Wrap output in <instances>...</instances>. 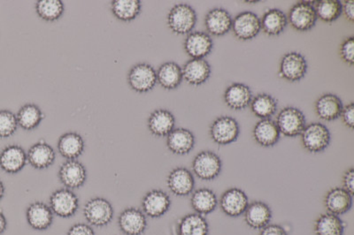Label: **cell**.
<instances>
[{
	"mask_svg": "<svg viewBox=\"0 0 354 235\" xmlns=\"http://www.w3.org/2000/svg\"><path fill=\"white\" fill-rule=\"evenodd\" d=\"M197 21V12L188 4H177L167 15V26L176 35L192 33Z\"/></svg>",
	"mask_w": 354,
	"mask_h": 235,
	"instance_id": "cell-1",
	"label": "cell"
},
{
	"mask_svg": "<svg viewBox=\"0 0 354 235\" xmlns=\"http://www.w3.org/2000/svg\"><path fill=\"white\" fill-rule=\"evenodd\" d=\"M300 136H301L303 147L310 153H321L330 144V131L322 123L310 124L303 130Z\"/></svg>",
	"mask_w": 354,
	"mask_h": 235,
	"instance_id": "cell-2",
	"label": "cell"
},
{
	"mask_svg": "<svg viewBox=\"0 0 354 235\" xmlns=\"http://www.w3.org/2000/svg\"><path fill=\"white\" fill-rule=\"evenodd\" d=\"M276 123L281 134L288 138H297L305 129L306 119L299 108L288 106L278 113Z\"/></svg>",
	"mask_w": 354,
	"mask_h": 235,
	"instance_id": "cell-3",
	"label": "cell"
},
{
	"mask_svg": "<svg viewBox=\"0 0 354 235\" xmlns=\"http://www.w3.org/2000/svg\"><path fill=\"white\" fill-rule=\"evenodd\" d=\"M288 22L297 31H308L315 26L317 21L315 2L300 1L294 5L287 17Z\"/></svg>",
	"mask_w": 354,
	"mask_h": 235,
	"instance_id": "cell-4",
	"label": "cell"
},
{
	"mask_svg": "<svg viewBox=\"0 0 354 235\" xmlns=\"http://www.w3.org/2000/svg\"><path fill=\"white\" fill-rule=\"evenodd\" d=\"M223 162L216 153L203 151L194 158L192 171L202 180H213L220 176Z\"/></svg>",
	"mask_w": 354,
	"mask_h": 235,
	"instance_id": "cell-5",
	"label": "cell"
},
{
	"mask_svg": "<svg viewBox=\"0 0 354 235\" xmlns=\"http://www.w3.org/2000/svg\"><path fill=\"white\" fill-rule=\"evenodd\" d=\"M240 135L239 123L230 116L217 118L210 126V136L216 144L229 145L236 142Z\"/></svg>",
	"mask_w": 354,
	"mask_h": 235,
	"instance_id": "cell-6",
	"label": "cell"
},
{
	"mask_svg": "<svg viewBox=\"0 0 354 235\" xmlns=\"http://www.w3.org/2000/svg\"><path fill=\"white\" fill-rule=\"evenodd\" d=\"M128 82L135 92L147 93L157 84L156 70L147 63L135 65L129 72Z\"/></svg>",
	"mask_w": 354,
	"mask_h": 235,
	"instance_id": "cell-7",
	"label": "cell"
},
{
	"mask_svg": "<svg viewBox=\"0 0 354 235\" xmlns=\"http://www.w3.org/2000/svg\"><path fill=\"white\" fill-rule=\"evenodd\" d=\"M86 220L95 227H106L113 218V208L109 201L102 198H95L86 203L84 208Z\"/></svg>",
	"mask_w": 354,
	"mask_h": 235,
	"instance_id": "cell-8",
	"label": "cell"
},
{
	"mask_svg": "<svg viewBox=\"0 0 354 235\" xmlns=\"http://www.w3.org/2000/svg\"><path fill=\"white\" fill-rule=\"evenodd\" d=\"M308 68V62L301 53H288L281 60L279 76L286 81L299 82L305 77Z\"/></svg>",
	"mask_w": 354,
	"mask_h": 235,
	"instance_id": "cell-9",
	"label": "cell"
},
{
	"mask_svg": "<svg viewBox=\"0 0 354 235\" xmlns=\"http://www.w3.org/2000/svg\"><path fill=\"white\" fill-rule=\"evenodd\" d=\"M50 208L52 209L53 214L59 217L71 218L78 211L79 200L71 189H59L50 196Z\"/></svg>",
	"mask_w": 354,
	"mask_h": 235,
	"instance_id": "cell-10",
	"label": "cell"
},
{
	"mask_svg": "<svg viewBox=\"0 0 354 235\" xmlns=\"http://www.w3.org/2000/svg\"><path fill=\"white\" fill-rule=\"evenodd\" d=\"M234 35L239 39H254L261 32V19L255 12L246 11L236 15L232 22Z\"/></svg>",
	"mask_w": 354,
	"mask_h": 235,
	"instance_id": "cell-11",
	"label": "cell"
},
{
	"mask_svg": "<svg viewBox=\"0 0 354 235\" xmlns=\"http://www.w3.org/2000/svg\"><path fill=\"white\" fill-rule=\"evenodd\" d=\"M249 205V198L245 191L239 187H232L223 194L220 207L223 214L232 218H238L245 214Z\"/></svg>",
	"mask_w": 354,
	"mask_h": 235,
	"instance_id": "cell-12",
	"label": "cell"
},
{
	"mask_svg": "<svg viewBox=\"0 0 354 235\" xmlns=\"http://www.w3.org/2000/svg\"><path fill=\"white\" fill-rule=\"evenodd\" d=\"M59 179L66 189H80L86 182L87 171L81 162L77 160H66L59 168Z\"/></svg>",
	"mask_w": 354,
	"mask_h": 235,
	"instance_id": "cell-13",
	"label": "cell"
},
{
	"mask_svg": "<svg viewBox=\"0 0 354 235\" xmlns=\"http://www.w3.org/2000/svg\"><path fill=\"white\" fill-rule=\"evenodd\" d=\"M170 206H171V199L169 196L160 189L148 192L142 201L144 214L153 218L162 217L169 211Z\"/></svg>",
	"mask_w": 354,
	"mask_h": 235,
	"instance_id": "cell-14",
	"label": "cell"
},
{
	"mask_svg": "<svg viewBox=\"0 0 354 235\" xmlns=\"http://www.w3.org/2000/svg\"><path fill=\"white\" fill-rule=\"evenodd\" d=\"M167 183L170 191L177 196H189L195 187L194 174L185 167H177L170 171Z\"/></svg>",
	"mask_w": 354,
	"mask_h": 235,
	"instance_id": "cell-15",
	"label": "cell"
},
{
	"mask_svg": "<svg viewBox=\"0 0 354 235\" xmlns=\"http://www.w3.org/2000/svg\"><path fill=\"white\" fill-rule=\"evenodd\" d=\"M118 224L126 235H141L147 230V219L140 209L128 208L120 215Z\"/></svg>",
	"mask_w": 354,
	"mask_h": 235,
	"instance_id": "cell-16",
	"label": "cell"
},
{
	"mask_svg": "<svg viewBox=\"0 0 354 235\" xmlns=\"http://www.w3.org/2000/svg\"><path fill=\"white\" fill-rule=\"evenodd\" d=\"M233 19L224 8H214L205 18V26L208 33L216 37L225 36L232 28Z\"/></svg>",
	"mask_w": 354,
	"mask_h": 235,
	"instance_id": "cell-17",
	"label": "cell"
},
{
	"mask_svg": "<svg viewBox=\"0 0 354 235\" xmlns=\"http://www.w3.org/2000/svg\"><path fill=\"white\" fill-rule=\"evenodd\" d=\"M214 48L212 37L205 32L196 31L188 35L185 41V53L192 59H205Z\"/></svg>",
	"mask_w": 354,
	"mask_h": 235,
	"instance_id": "cell-18",
	"label": "cell"
},
{
	"mask_svg": "<svg viewBox=\"0 0 354 235\" xmlns=\"http://www.w3.org/2000/svg\"><path fill=\"white\" fill-rule=\"evenodd\" d=\"M27 163V153L21 146L9 145L0 153V168L6 173H20Z\"/></svg>",
	"mask_w": 354,
	"mask_h": 235,
	"instance_id": "cell-19",
	"label": "cell"
},
{
	"mask_svg": "<svg viewBox=\"0 0 354 235\" xmlns=\"http://www.w3.org/2000/svg\"><path fill=\"white\" fill-rule=\"evenodd\" d=\"M353 196L343 187H334L328 191L324 206L328 214L340 216L347 214L353 207Z\"/></svg>",
	"mask_w": 354,
	"mask_h": 235,
	"instance_id": "cell-20",
	"label": "cell"
},
{
	"mask_svg": "<svg viewBox=\"0 0 354 235\" xmlns=\"http://www.w3.org/2000/svg\"><path fill=\"white\" fill-rule=\"evenodd\" d=\"M55 158V150L44 140L31 146L27 152L28 163L37 170H44L52 167Z\"/></svg>",
	"mask_w": 354,
	"mask_h": 235,
	"instance_id": "cell-21",
	"label": "cell"
},
{
	"mask_svg": "<svg viewBox=\"0 0 354 235\" xmlns=\"http://www.w3.org/2000/svg\"><path fill=\"white\" fill-rule=\"evenodd\" d=\"M343 108L344 104L341 98L332 93L322 95L315 104L316 114L325 122H332L340 118Z\"/></svg>",
	"mask_w": 354,
	"mask_h": 235,
	"instance_id": "cell-22",
	"label": "cell"
},
{
	"mask_svg": "<svg viewBox=\"0 0 354 235\" xmlns=\"http://www.w3.org/2000/svg\"><path fill=\"white\" fill-rule=\"evenodd\" d=\"M183 77L189 84L199 86L210 78L212 68L205 59H192L183 66Z\"/></svg>",
	"mask_w": 354,
	"mask_h": 235,
	"instance_id": "cell-23",
	"label": "cell"
},
{
	"mask_svg": "<svg viewBox=\"0 0 354 235\" xmlns=\"http://www.w3.org/2000/svg\"><path fill=\"white\" fill-rule=\"evenodd\" d=\"M246 225L252 229L261 230L270 224L273 214L270 205L262 201L249 203L245 212Z\"/></svg>",
	"mask_w": 354,
	"mask_h": 235,
	"instance_id": "cell-24",
	"label": "cell"
},
{
	"mask_svg": "<svg viewBox=\"0 0 354 235\" xmlns=\"http://www.w3.org/2000/svg\"><path fill=\"white\" fill-rule=\"evenodd\" d=\"M53 215L50 206L42 202H35L27 209L28 224L35 230H47L53 225Z\"/></svg>",
	"mask_w": 354,
	"mask_h": 235,
	"instance_id": "cell-25",
	"label": "cell"
},
{
	"mask_svg": "<svg viewBox=\"0 0 354 235\" xmlns=\"http://www.w3.org/2000/svg\"><path fill=\"white\" fill-rule=\"evenodd\" d=\"M167 146L174 154H189L195 146L194 133L187 129H175L167 136Z\"/></svg>",
	"mask_w": 354,
	"mask_h": 235,
	"instance_id": "cell-26",
	"label": "cell"
},
{
	"mask_svg": "<svg viewBox=\"0 0 354 235\" xmlns=\"http://www.w3.org/2000/svg\"><path fill=\"white\" fill-rule=\"evenodd\" d=\"M252 100L251 88L248 85L235 82L224 92V101L227 107L235 111L245 109Z\"/></svg>",
	"mask_w": 354,
	"mask_h": 235,
	"instance_id": "cell-27",
	"label": "cell"
},
{
	"mask_svg": "<svg viewBox=\"0 0 354 235\" xmlns=\"http://www.w3.org/2000/svg\"><path fill=\"white\" fill-rule=\"evenodd\" d=\"M176 118L170 111L157 109L151 113L148 119V129L151 135L163 138L167 136L175 129Z\"/></svg>",
	"mask_w": 354,
	"mask_h": 235,
	"instance_id": "cell-28",
	"label": "cell"
},
{
	"mask_svg": "<svg viewBox=\"0 0 354 235\" xmlns=\"http://www.w3.org/2000/svg\"><path fill=\"white\" fill-rule=\"evenodd\" d=\"M252 135L261 147H273L279 142L281 133L276 122L271 119L261 120L256 124Z\"/></svg>",
	"mask_w": 354,
	"mask_h": 235,
	"instance_id": "cell-29",
	"label": "cell"
},
{
	"mask_svg": "<svg viewBox=\"0 0 354 235\" xmlns=\"http://www.w3.org/2000/svg\"><path fill=\"white\" fill-rule=\"evenodd\" d=\"M84 140L77 133H66L59 139L58 151L68 160H77L84 153Z\"/></svg>",
	"mask_w": 354,
	"mask_h": 235,
	"instance_id": "cell-30",
	"label": "cell"
},
{
	"mask_svg": "<svg viewBox=\"0 0 354 235\" xmlns=\"http://www.w3.org/2000/svg\"><path fill=\"white\" fill-rule=\"evenodd\" d=\"M157 82L165 90H175L183 80V70L176 62H166L158 69Z\"/></svg>",
	"mask_w": 354,
	"mask_h": 235,
	"instance_id": "cell-31",
	"label": "cell"
},
{
	"mask_svg": "<svg viewBox=\"0 0 354 235\" xmlns=\"http://www.w3.org/2000/svg\"><path fill=\"white\" fill-rule=\"evenodd\" d=\"M288 25L286 15L280 9H270L261 19V27L268 36L274 37L283 33Z\"/></svg>",
	"mask_w": 354,
	"mask_h": 235,
	"instance_id": "cell-32",
	"label": "cell"
},
{
	"mask_svg": "<svg viewBox=\"0 0 354 235\" xmlns=\"http://www.w3.org/2000/svg\"><path fill=\"white\" fill-rule=\"evenodd\" d=\"M346 225L340 218L331 214H322L314 225L315 235H344Z\"/></svg>",
	"mask_w": 354,
	"mask_h": 235,
	"instance_id": "cell-33",
	"label": "cell"
},
{
	"mask_svg": "<svg viewBox=\"0 0 354 235\" xmlns=\"http://www.w3.org/2000/svg\"><path fill=\"white\" fill-rule=\"evenodd\" d=\"M191 205L196 214L202 216L210 214L218 205L216 194L205 187L196 190L192 194Z\"/></svg>",
	"mask_w": 354,
	"mask_h": 235,
	"instance_id": "cell-34",
	"label": "cell"
},
{
	"mask_svg": "<svg viewBox=\"0 0 354 235\" xmlns=\"http://www.w3.org/2000/svg\"><path fill=\"white\" fill-rule=\"evenodd\" d=\"M177 233L178 235H208L209 225L204 216L188 214L179 221Z\"/></svg>",
	"mask_w": 354,
	"mask_h": 235,
	"instance_id": "cell-35",
	"label": "cell"
},
{
	"mask_svg": "<svg viewBox=\"0 0 354 235\" xmlns=\"http://www.w3.org/2000/svg\"><path fill=\"white\" fill-rule=\"evenodd\" d=\"M17 117L18 126L27 131H31L39 128L44 119V113L37 104H26L19 110Z\"/></svg>",
	"mask_w": 354,
	"mask_h": 235,
	"instance_id": "cell-36",
	"label": "cell"
},
{
	"mask_svg": "<svg viewBox=\"0 0 354 235\" xmlns=\"http://www.w3.org/2000/svg\"><path fill=\"white\" fill-rule=\"evenodd\" d=\"M111 11L119 21L131 22L140 15L142 4L138 0H113Z\"/></svg>",
	"mask_w": 354,
	"mask_h": 235,
	"instance_id": "cell-37",
	"label": "cell"
},
{
	"mask_svg": "<svg viewBox=\"0 0 354 235\" xmlns=\"http://www.w3.org/2000/svg\"><path fill=\"white\" fill-rule=\"evenodd\" d=\"M251 110L256 117L261 120L271 119L276 114L277 101L270 94H258L251 102Z\"/></svg>",
	"mask_w": 354,
	"mask_h": 235,
	"instance_id": "cell-38",
	"label": "cell"
},
{
	"mask_svg": "<svg viewBox=\"0 0 354 235\" xmlns=\"http://www.w3.org/2000/svg\"><path fill=\"white\" fill-rule=\"evenodd\" d=\"M65 6L61 0H39L36 4V12L39 17L46 21L59 20L64 14Z\"/></svg>",
	"mask_w": 354,
	"mask_h": 235,
	"instance_id": "cell-39",
	"label": "cell"
},
{
	"mask_svg": "<svg viewBox=\"0 0 354 235\" xmlns=\"http://www.w3.org/2000/svg\"><path fill=\"white\" fill-rule=\"evenodd\" d=\"M315 9L317 19L331 24L342 15V2L338 0H321L315 3Z\"/></svg>",
	"mask_w": 354,
	"mask_h": 235,
	"instance_id": "cell-40",
	"label": "cell"
},
{
	"mask_svg": "<svg viewBox=\"0 0 354 235\" xmlns=\"http://www.w3.org/2000/svg\"><path fill=\"white\" fill-rule=\"evenodd\" d=\"M17 117L8 110H0V138H8L18 129Z\"/></svg>",
	"mask_w": 354,
	"mask_h": 235,
	"instance_id": "cell-41",
	"label": "cell"
},
{
	"mask_svg": "<svg viewBox=\"0 0 354 235\" xmlns=\"http://www.w3.org/2000/svg\"><path fill=\"white\" fill-rule=\"evenodd\" d=\"M354 39L353 37L346 38L341 44L340 56L347 65L352 66L354 63Z\"/></svg>",
	"mask_w": 354,
	"mask_h": 235,
	"instance_id": "cell-42",
	"label": "cell"
},
{
	"mask_svg": "<svg viewBox=\"0 0 354 235\" xmlns=\"http://www.w3.org/2000/svg\"><path fill=\"white\" fill-rule=\"evenodd\" d=\"M343 122L347 128L353 130L354 128V104L350 103L346 106H344L342 113H341Z\"/></svg>",
	"mask_w": 354,
	"mask_h": 235,
	"instance_id": "cell-43",
	"label": "cell"
},
{
	"mask_svg": "<svg viewBox=\"0 0 354 235\" xmlns=\"http://www.w3.org/2000/svg\"><path fill=\"white\" fill-rule=\"evenodd\" d=\"M68 235H95V232L90 225L79 223L73 225L69 229Z\"/></svg>",
	"mask_w": 354,
	"mask_h": 235,
	"instance_id": "cell-44",
	"label": "cell"
},
{
	"mask_svg": "<svg viewBox=\"0 0 354 235\" xmlns=\"http://www.w3.org/2000/svg\"><path fill=\"white\" fill-rule=\"evenodd\" d=\"M343 189L349 192L351 195H354V169L353 167L344 173Z\"/></svg>",
	"mask_w": 354,
	"mask_h": 235,
	"instance_id": "cell-45",
	"label": "cell"
},
{
	"mask_svg": "<svg viewBox=\"0 0 354 235\" xmlns=\"http://www.w3.org/2000/svg\"><path fill=\"white\" fill-rule=\"evenodd\" d=\"M260 235H288V234L281 225L270 224L261 229Z\"/></svg>",
	"mask_w": 354,
	"mask_h": 235,
	"instance_id": "cell-46",
	"label": "cell"
},
{
	"mask_svg": "<svg viewBox=\"0 0 354 235\" xmlns=\"http://www.w3.org/2000/svg\"><path fill=\"white\" fill-rule=\"evenodd\" d=\"M342 14L351 22L354 21V1L353 0H347L342 4Z\"/></svg>",
	"mask_w": 354,
	"mask_h": 235,
	"instance_id": "cell-47",
	"label": "cell"
},
{
	"mask_svg": "<svg viewBox=\"0 0 354 235\" xmlns=\"http://www.w3.org/2000/svg\"><path fill=\"white\" fill-rule=\"evenodd\" d=\"M6 227H8V221H6V216L0 211V235L5 233Z\"/></svg>",
	"mask_w": 354,
	"mask_h": 235,
	"instance_id": "cell-48",
	"label": "cell"
},
{
	"mask_svg": "<svg viewBox=\"0 0 354 235\" xmlns=\"http://www.w3.org/2000/svg\"><path fill=\"white\" fill-rule=\"evenodd\" d=\"M6 192L5 185L2 180H0V201L4 198Z\"/></svg>",
	"mask_w": 354,
	"mask_h": 235,
	"instance_id": "cell-49",
	"label": "cell"
}]
</instances>
